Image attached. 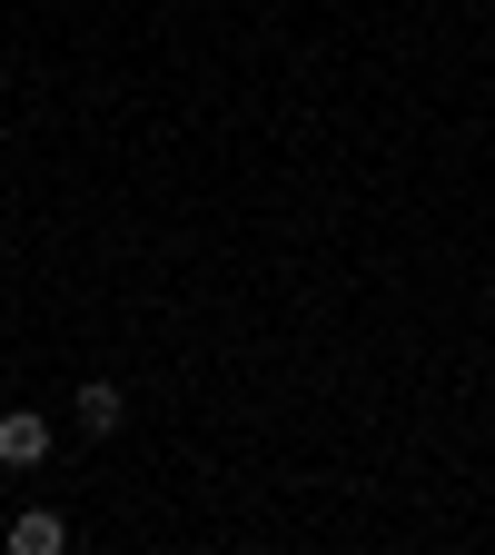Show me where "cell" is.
<instances>
[{
    "mask_svg": "<svg viewBox=\"0 0 495 555\" xmlns=\"http://www.w3.org/2000/svg\"><path fill=\"white\" fill-rule=\"evenodd\" d=\"M40 456H50V416L11 406V416H0V466H40Z\"/></svg>",
    "mask_w": 495,
    "mask_h": 555,
    "instance_id": "6da1fadb",
    "label": "cell"
},
{
    "mask_svg": "<svg viewBox=\"0 0 495 555\" xmlns=\"http://www.w3.org/2000/svg\"><path fill=\"white\" fill-rule=\"evenodd\" d=\"M69 416H80V437H119V416H129V397H119L109 377H90L80 397H69Z\"/></svg>",
    "mask_w": 495,
    "mask_h": 555,
    "instance_id": "7a4b0ae2",
    "label": "cell"
},
{
    "mask_svg": "<svg viewBox=\"0 0 495 555\" xmlns=\"http://www.w3.org/2000/svg\"><path fill=\"white\" fill-rule=\"evenodd\" d=\"M0 545H11V555H60V545H69V526L30 506V516H11V535H0Z\"/></svg>",
    "mask_w": 495,
    "mask_h": 555,
    "instance_id": "3957f363",
    "label": "cell"
},
{
    "mask_svg": "<svg viewBox=\"0 0 495 555\" xmlns=\"http://www.w3.org/2000/svg\"><path fill=\"white\" fill-rule=\"evenodd\" d=\"M0 535H11V516H0Z\"/></svg>",
    "mask_w": 495,
    "mask_h": 555,
    "instance_id": "277c9868",
    "label": "cell"
}]
</instances>
